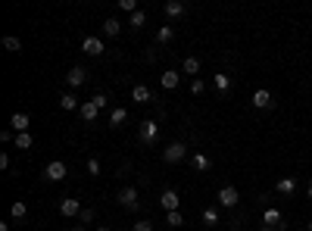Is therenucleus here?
Masks as SVG:
<instances>
[{
    "label": "nucleus",
    "mask_w": 312,
    "mask_h": 231,
    "mask_svg": "<svg viewBox=\"0 0 312 231\" xmlns=\"http://www.w3.org/2000/svg\"><path fill=\"white\" fill-rule=\"evenodd\" d=\"M184 157H187V144L184 141H172L163 150V163H181Z\"/></svg>",
    "instance_id": "obj_1"
},
{
    "label": "nucleus",
    "mask_w": 312,
    "mask_h": 231,
    "mask_svg": "<svg viewBox=\"0 0 312 231\" xmlns=\"http://www.w3.org/2000/svg\"><path fill=\"white\" fill-rule=\"evenodd\" d=\"M115 200H119L122 209H138L141 206V194H138V187H122L119 194H115Z\"/></svg>",
    "instance_id": "obj_2"
},
{
    "label": "nucleus",
    "mask_w": 312,
    "mask_h": 231,
    "mask_svg": "<svg viewBox=\"0 0 312 231\" xmlns=\"http://www.w3.org/2000/svg\"><path fill=\"white\" fill-rule=\"evenodd\" d=\"M238 200H241V194H238V187H234V184H225V187H219V206H225V209H234V206H238Z\"/></svg>",
    "instance_id": "obj_3"
},
{
    "label": "nucleus",
    "mask_w": 312,
    "mask_h": 231,
    "mask_svg": "<svg viewBox=\"0 0 312 231\" xmlns=\"http://www.w3.org/2000/svg\"><path fill=\"white\" fill-rule=\"evenodd\" d=\"M69 175V166L63 163V160H53V163H47V169H44V178L47 181H63Z\"/></svg>",
    "instance_id": "obj_4"
},
{
    "label": "nucleus",
    "mask_w": 312,
    "mask_h": 231,
    "mask_svg": "<svg viewBox=\"0 0 312 231\" xmlns=\"http://www.w3.org/2000/svg\"><path fill=\"white\" fill-rule=\"evenodd\" d=\"M85 82H88V69H85V66H72L69 75H66V85H69V88H82Z\"/></svg>",
    "instance_id": "obj_5"
},
{
    "label": "nucleus",
    "mask_w": 312,
    "mask_h": 231,
    "mask_svg": "<svg viewBox=\"0 0 312 231\" xmlns=\"http://www.w3.org/2000/svg\"><path fill=\"white\" fill-rule=\"evenodd\" d=\"M163 13H166V19H181L187 13V4H181V0H166Z\"/></svg>",
    "instance_id": "obj_6"
},
{
    "label": "nucleus",
    "mask_w": 312,
    "mask_h": 231,
    "mask_svg": "<svg viewBox=\"0 0 312 231\" xmlns=\"http://www.w3.org/2000/svg\"><path fill=\"white\" fill-rule=\"evenodd\" d=\"M82 209H85V206H82V203H78L75 197H63V200H60V213H63L66 219H72V216L78 219V213H82Z\"/></svg>",
    "instance_id": "obj_7"
},
{
    "label": "nucleus",
    "mask_w": 312,
    "mask_h": 231,
    "mask_svg": "<svg viewBox=\"0 0 312 231\" xmlns=\"http://www.w3.org/2000/svg\"><path fill=\"white\" fill-rule=\"evenodd\" d=\"M82 50H85L88 56H103V53H106V47H103L100 37H85V41H82Z\"/></svg>",
    "instance_id": "obj_8"
},
{
    "label": "nucleus",
    "mask_w": 312,
    "mask_h": 231,
    "mask_svg": "<svg viewBox=\"0 0 312 231\" xmlns=\"http://www.w3.org/2000/svg\"><path fill=\"white\" fill-rule=\"evenodd\" d=\"M253 106H256V109H275V97H271L265 88H259V91L253 94Z\"/></svg>",
    "instance_id": "obj_9"
},
{
    "label": "nucleus",
    "mask_w": 312,
    "mask_h": 231,
    "mask_svg": "<svg viewBox=\"0 0 312 231\" xmlns=\"http://www.w3.org/2000/svg\"><path fill=\"white\" fill-rule=\"evenodd\" d=\"M28 125H31V119H28V112H13V116H10V128H13L16 134L28 131Z\"/></svg>",
    "instance_id": "obj_10"
},
{
    "label": "nucleus",
    "mask_w": 312,
    "mask_h": 231,
    "mask_svg": "<svg viewBox=\"0 0 312 231\" xmlns=\"http://www.w3.org/2000/svg\"><path fill=\"white\" fill-rule=\"evenodd\" d=\"M156 138H160V125H156L153 119L144 122V125H141V141H144V144H156Z\"/></svg>",
    "instance_id": "obj_11"
},
{
    "label": "nucleus",
    "mask_w": 312,
    "mask_h": 231,
    "mask_svg": "<svg viewBox=\"0 0 312 231\" xmlns=\"http://www.w3.org/2000/svg\"><path fill=\"white\" fill-rule=\"evenodd\" d=\"M178 82H181V75H178L175 69H166V72L160 75V85H163L166 91H175V88H178Z\"/></svg>",
    "instance_id": "obj_12"
},
{
    "label": "nucleus",
    "mask_w": 312,
    "mask_h": 231,
    "mask_svg": "<svg viewBox=\"0 0 312 231\" xmlns=\"http://www.w3.org/2000/svg\"><path fill=\"white\" fill-rule=\"evenodd\" d=\"M78 112H82V119H85V122H97V116H100V106H97L94 100H85Z\"/></svg>",
    "instance_id": "obj_13"
},
{
    "label": "nucleus",
    "mask_w": 312,
    "mask_h": 231,
    "mask_svg": "<svg viewBox=\"0 0 312 231\" xmlns=\"http://www.w3.org/2000/svg\"><path fill=\"white\" fill-rule=\"evenodd\" d=\"M178 203H181V197L175 194V190H166V194L160 197V206H163L166 213H175V209H178Z\"/></svg>",
    "instance_id": "obj_14"
},
{
    "label": "nucleus",
    "mask_w": 312,
    "mask_h": 231,
    "mask_svg": "<svg viewBox=\"0 0 312 231\" xmlns=\"http://www.w3.org/2000/svg\"><path fill=\"white\" fill-rule=\"evenodd\" d=\"M125 119H128V109H125V106H115V109L109 112V128H122Z\"/></svg>",
    "instance_id": "obj_15"
},
{
    "label": "nucleus",
    "mask_w": 312,
    "mask_h": 231,
    "mask_svg": "<svg viewBox=\"0 0 312 231\" xmlns=\"http://www.w3.org/2000/svg\"><path fill=\"white\" fill-rule=\"evenodd\" d=\"M181 72H184V75H190V79H197V75H200V60H197V56H184Z\"/></svg>",
    "instance_id": "obj_16"
},
{
    "label": "nucleus",
    "mask_w": 312,
    "mask_h": 231,
    "mask_svg": "<svg viewBox=\"0 0 312 231\" xmlns=\"http://www.w3.org/2000/svg\"><path fill=\"white\" fill-rule=\"evenodd\" d=\"M131 100H138V103H153V94H150L147 85H134V88H131Z\"/></svg>",
    "instance_id": "obj_17"
},
{
    "label": "nucleus",
    "mask_w": 312,
    "mask_h": 231,
    "mask_svg": "<svg viewBox=\"0 0 312 231\" xmlns=\"http://www.w3.org/2000/svg\"><path fill=\"white\" fill-rule=\"evenodd\" d=\"M60 109H66V112H72V109H82V103H78V97H75L72 91H66V94L60 97Z\"/></svg>",
    "instance_id": "obj_18"
},
{
    "label": "nucleus",
    "mask_w": 312,
    "mask_h": 231,
    "mask_svg": "<svg viewBox=\"0 0 312 231\" xmlns=\"http://www.w3.org/2000/svg\"><path fill=\"white\" fill-rule=\"evenodd\" d=\"M119 31H122V22L115 19V16H109V19L103 22V34H106V37H119Z\"/></svg>",
    "instance_id": "obj_19"
},
{
    "label": "nucleus",
    "mask_w": 312,
    "mask_h": 231,
    "mask_svg": "<svg viewBox=\"0 0 312 231\" xmlns=\"http://www.w3.org/2000/svg\"><path fill=\"white\" fill-rule=\"evenodd\" d=\"M284 219H281V209H275V206H268L265 213H262V225H281Z\"/></svg>",
    "instance_id": "obj_20"
},
{
    "label": "nucleus",
    "mask_w": 312,
    "mask_h": 231,
    "mask_svg": "<svg viewBox=\"0 0 312 231\" xmlns=\"http://www.w3.org/2000/svg\"><path fill=\"white\" fill-rule=\"evenodd\" d=\"M4 50H7V53H22V41H19L16 34H7V37H4Z\"/></svg>",
    "instance_id": "obj_21"
},
{
    "label": "nucleus",
    "mask_w": 312,
    "mask_h": 231,
    "mask_svg": "<svg viewBox=\"0 0 312 231\" xmlns=\"http://www.w3.org/2000/svg\"><path fill=\"white\" fill-rule=\"evenodd\" d=\"M172 37H175V28L172 25H163L160 31H156V44H169Z\"/></svg>",
    "instance_id": "obj_22"
},
{
    "label": "nucleus",
    "mask_w": 312,
    "mask_h": 231,
    "mask_svg": "<svg viewBox=\"0 0 312 231\" xmlns=\"http://www.w3.org/2000/svg\"><path fill=\"white\" fill-rule=\"evenodd\" d=\"M10 216H13V219H19V222H22V219H25V216H28V206H25V200H16V203H13V206H10Z\"/></svg>",
    "instance_id": "obj_23"
},
{
    "label": "nucleus",
    "mask_w": 312,
    "mask_h": 231,
    "mask_svg": "<svg viewBox=\"0 0 312 231\" xmlns=\"http://www.w3.org/2000/svg\"><path fill=\"white\" fill-rule=\"evenodd\" d=\"M212 85H216V91H219V94H228V91H231V79H228V75H216Z\"/></svg>",
    "instance_id": "obj_24"
},
{
    "label": "nucleus",
    "mask_w": 312,
    "mask_h": 231,
    "mask_svg": "<svg viewBox=\"0 0 312 231\" xmlns=\"http://www.w3.org/2000/svg\"><path fill=\"white\" fill-rule=\"evenodd\" d=\"M31 144H34V138H31L28 131H22V134H16V150H31Z\"/></svg>",
    "instance_id": "obj_25"
},
{
    "label": "nucleus",
    "mask_w": 312,
    "mask_h": 231,
    "mask_svg": "<svg viewBox=\"0 0 312 231\" xmlns=\"http://www.w3.org/2000/svg\"><path fill=\"white\" fill-rule=\"evenodd\" d=\"M297 190V178H281L278 181V194H294Z\"/></svg>",
    "instance_id": "obj_26"
},
{
    "label": "nucleus",
    "mask_w": 312,
    "mask_h": 231,
    "mask_svg": "<svg viewBox=\"0 0 312 231\" xmlns=\"http://www.w3.org/2000/svg\"><path fill=\"white\" fill-rule=\"evenodd\" d=\"M94 219H97V209L94 206H85L82 213H78V222H82V225H91Z\"/></svg>",
    "instance_id": "obj_27"
},
{
    "label": "nucleus",
    "mask_w": 312,
    "mask_h": 231,
    "mask_svg": "<svg viewBox=\"0 0 312 231\" xmlns=\"http://www.w3.org/2000/svg\"><path fill=\"white\" fill-rule=\"evenodd\" d=\"M128 25H131V28H144V25H147V13H144V10H138V13H131V19H128Z\"/></svg>",
    "instance_id": "obj_28"
},
{
    "label": "nucleus",
    "mask_w": 312,
    "mask_h": 231,
    "mask_svg": "<svg viewBox=\"0 0 312 231\" xmlns=\"http://www.w3.org/2000/svg\"><path fill=\"white\" fill-rule=\"evenodd\" d=\"M212 163H209V157H203V153H193V169H200V172H206Z\"/></svg>",
    "instance_id": "obj_29"
},
{
    "label": "nucleus",
    "mask_w": 312,
    "mask_h": 231,
    "mask_svg": "<svg viewBox=\"0 0 312 231\" xmlns=\"http://www.w3.org/2000/svg\"><path fill=\"white\" fill-rule=\"evenodd\" d=\"M166 225H169V228H178V225H184V216H181L178 209H175V213H166Z\"/></svg>",
    "instance_id": "obj_30"
},
{
    "label": "nucleus",
    "mask_w": 312,
    "mask_h": 231,
    "mask_svg": "<svg viewBox=\"0 0 312 231\" xmlns=\"http://www.w3.org/2000/svg\"><path fill=\"white\" fill-rule=\"evenodd\" d=\"M216 222H219V213H216L212 206H209V209H203V225H216Z\"/></svg>",
    "instance_id": "obj_31"
},
{
    "label": "nucleus",
    "mask_w": 312,
    "mask_h": 231,
    "mask_svg": "<svg viewBox=\"0 0 312 231\" xmlns=\"http://www.w3.org/2000/svg\"><path fill=\"white\" fill-rule=\"evenodd\" d=\"M203 91H206V85H203L200 79H193V82H190V94H193V97H200Z\"/></svg>",
    "instance_id": "obj_32"
},
{
    "label": "nucleus",
    "mask_w": 312,
    "mask_h": 231,
    "mask_svg": "<svg viewBox=\"0 0 312 231\" xmlns=\"http://www.w3.org/2000/svg\"><path fill=\"white\" fill-rule=\"evenodd\" d=\"M131 231H153V222H150V219H141V222H134Z\"/></svg>",
    "instance_id": "obj_33"
},
{
    "label": "nucleus",
    "mask_w": 312,
    "mask_h": 231,
    "mask_svg": "<svg viewBox=\"0 0 312 231\" xmlns=\"http://www.w3.org/2000/svg\"><path fill=\"white\" fill-rule=\"evenodd\" d=\"M119 10H125V13H138V4H134V0H119Z\"/></svg>",
    "instance_id": "obj_34"
},
{
    "label": "nucleus",
    "mask_w": 312,
    "mask_h": 231,
    "mask_svg": "<svg viewBox=\"0 0 312 231\" xmlns=\"http://www.w3.org/2000/svg\"><path fill=\"white\" fill-rule=\"evenodd\" d=\"M91 100H94V103H97V106H100V109H103V106H106V103H109V97H106V94H94V97H91Z\"/></svg>",
    "instance_id": "obj_35"
},
{
    "label": "nucleus",
    "mask_w": 312,
    "mask_h": 231,
    "mask_svg": "<svg viewBox=\"0 0 312 231\" xmlns=\"http://www.w3.org/2000/svg\"><path fill=\"white\" fill-rule=\"evenodd\" d=\"M88 172L91 175H100V160H88Z\"/></svg>",
    "instance_id": "obj_36"
},
{
    "label": "nucleus",
    "mask_w": 312,
    "mask_h": 231,
    "mask_svg": "<svg viewBox=\"0 0 312 231\" xmlns=\"http://www.w3.org/2000/svg\"><path fill=\"white\" fill-rule=\"evenodd\" d=\"M10 169V157H7V153H0V172H7Z\"/></svg>",
    "instance_id": "obj_37"
},
{
    "label": "nucleus",
    "mask_w": 312,
    "mask_h": 231,
    "mask_svg": "<svg viewBox=\"0 0 312 231\" xmlns=\"http://www.w3.org/2000/svg\"><path fill=\"white\" fill-rule=\"evenodd\" d=\"M284 228H287V225H284V222H281V225H262V228H259V231H284Z\"/></svg>",
    "instance_id": "obj_38"
},
{
    "label": "nucleus",
    "mask_w": 312,
    "mask_h": 231,
    "mask_svg": "<svg viewBox=\"0 0 312 231\" xmlns=\"http://www.w3.org/2000/svg\"><path fill=\"white\" fill-rule=\"evenodd\" d=\"M0 141H4V144H7V141H16V138H13V128H7V131H0Z\"/></svg>",
    "instance_id": "obj_39"
},
{
    "label": "nucleus",
    "mask_w": 312,
    "mask_h": 231,
    "mask_svg": "<svg viewBox=\"0 0 312 231\" xmlns=\"http://www.w3.org/2000/svg\"><path fill=\"white\" fill-rule=\"evenodd\" d=\"M0 231H10V222H0Z\"/></svg>",
    "instance_id": "obj_40"
},
{
    "label": "nucleus",
    "mask_w": 312,
    "mask_h": 231,
    "mask_svg": "<svg viewBox=\"0 0 312 231\" xmlns=\"http://www.w3.org/2000/svg\"><path fill=\"white\" fill-rule=\"evenodd\" d=\"M97 231H112V228L109 225H97Z\"/></svg>",
    "instance_id": "obj_41"
},
{
    "label": "nucleus",
    "mask_w": 312,
    "mask_h": 231,
    "mask_svg": "<svg viewBox=\"0 0 312 231\" xmlns=\"http://www.w3.org/2000/svg\"><path fill=\"white\" fill-rule=\"evenodd\" d=\"M306 194H309V200H312V184H309V187H306Z\"/></svg>",
    "instance_id": "obj_42"
},
{
    "label": "nucleus",
    "mask_w": 312,
    "mask_h": 231,
    "mask_svg": "<svg viewBox=\"0 0 312 231\" xmlns=\"http://www.w3.org/2000/svg\"><path fill=\"white\" fill-rule=\"evenodd\" d=\"M72 231H85V225H75V228H72Z\"/></svg>",
    "instance_id": "obj_43"
},
{
    "label": "nucleus",
    "mask_w": 312,
    "mask_h": 231,
    "mask_svg": "<svg viewBox=\"0 0 312 231\" xmlns=\"http://www.w3.org/2000/svg\"><path fill=\"white\" fill-rule=\"evenodd\" d=\"M306 231H312V222H309V225H306Z\"/></svg>",
    "instance_id": "obj_44"
}]
</instances>
